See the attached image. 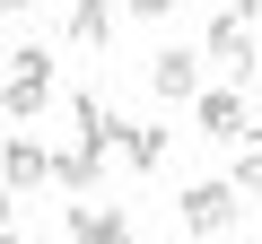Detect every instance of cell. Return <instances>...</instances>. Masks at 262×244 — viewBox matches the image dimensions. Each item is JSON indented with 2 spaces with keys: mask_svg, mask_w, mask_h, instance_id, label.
Masks as SVG:
<instances>
[{
  "mask_svg": "<svg viewBox=\"0 0 262 244\" xmlns=\"http://www.w3.org/2000/svg\"><path fill=\"white\" fill-rule=\"evenodd\" d=\"M0 244H27V235H0Z\"/></svg>",
  "mask_w": 262,
  "mask_h": 244,
  "instance_id": "17",
  "label": "cell"
},
{
  "mask_svg": "<svg viewBox=\"0 0 262 244\" xmlns=\"http://www.w3.org/2000/svg\"><path fill=\"white\" fill-rule=\"evenodd\" d=\"M192 113H201V131H210V140H245V96H236V87H210Z\"/></svg>",
  "mask_w": 262,
  "mask_h": 244,
  "instance_id": "9",
  "label": "cell"
},
{
  "mask_svg": "<svg viewBox=\"0 0 262 244\" xmlns=\"http://www.w3.org/2000/svg\"><path fill=\"white\" fill-rule=\"evenodd\" d=\"M149 96L158 105H201V53H184V44L149 53Z\"/></svg>",
  "mask_w": 262,
  "mask_h": 244,
  "instance_id": "3",
  "label": "cell"
},
{
  "mask_svg": "<svg viewBox=\"0 0 262 244\" xmlns=\"http://www.w3.org/2000/svg\"><path fill=\"white\" fill-rule=\"evenodd\" d=\"M122 9H131V18H166L175 0H122Z\"/></svg>",
  "mask_w": 262,
  "mask_h": 244,
  "instance_id": "13",
  "label": "cell"
},
{
  "mask_svg": "<svg viewBox=\"0 0 262 244\" xmlns=\"http://www.w3.org/2000/svg\"><path fill=\"white\" fill-rule=\"evenodd\" d=\"M70 122H79V149H88L96 166H105V149H122V113H114L105 96H88V87H79V96H70Z\"/></svg>",
  "mask_w": 262,
  "mask_h": 244,
  "instance_id": "5",
  "label": "cell"
},
{
  "mask_svg": "<svg viewBox=\"0 0 262 244\" xmlns=\"http://www.w3.org/2000/svg\"><path fill=\"white\" fill-rule=\"evenodd\" d=\"M0 87H9V70H0Z\"/></svg>",
  "mask_w": 262,
  "mask_h": 244,
  "instance_id": "18",
  "label": "cell"
},
{
  "mask_svg": "<svg viewBox=\"0 0 262 244\" xmlns=\"http://www.w3.org/2000/svg\"><path fill=\"white\" fill-rule=\"evenodd\" d=\"M9 201H18V192H9V175H0V235H9Z\"/></svg>",
  "mask_w": 262,
  "mask_h": 244,
  "instance_id": "14",
  "label": "cell"
},
{
  "mask_svg": "<svg viewBox=\"0 0 262 244\" xmlns=\"http://www.w3.org/2000/svg\"><path fill=\"white\" fill-rule=\"evenodd\" d=\"M122 166L131 175H158L166 166V122H122Z\"/></svg>",
  "mask_w": 262,
  "mask_h": 244,
  "instance_id": "8",
  "label": "cell"
},
{
  "mask_svg": "<svg viewBox=\"0 0 262 244\" xmlns=\"http://www.w3.org/2000/svg\"><path fill=\"white\" fill-rule=\"evenodd\" d=\"M53 183H61V192H88V183H96V157H88V149H61V157H53Z\"/></svg>",
  "mask_w": 262,
  "mask_h": 244,
  "instance_id": "12",
  "label": "cell"
},
{
  "mask_svg": "<svg viewBox=\"0 0 262 244\" xmlns=\"http://www.w3.org/2000/svg\"><path fill=\"white\" fill-rule=\"evenodd\" d=\"M0 9H9V18H27V9H35V0H0Z\"/></svg>",
  "mask_w": 262,
  "mask_h": 244,
  "instance_id": "15",
  "label": "cell"
},
{
  "mask_svg": "<svg viewBox=\"0 0 262 244\" xmlns=\"http://www.w3.org/2000/svg\"><path fill=\"white\" fill-rule=\"evenodd\" d=\"M201 61H227L236 79H245V70H262V27H253L245 9H219V18H210V35H201Z\"/></svg>",
  "mask_w": 262,
  "mask_h": 244,
  "instance_id": "2",
  "label": "cell"
},
{
  "mask_svg": "<svg viewBox=\"0 0 262 244\" xmlns=\"http://www.w3.org/2000/svg\"><path fill=\"white\" fill-rule=\"evenodd\" d=\"M114 18H122V0H70V44H79V53L114 44Z\"/></svg>",
  "mask_w": 262,
  "mask_h": 244,
  "instance_id": "7",
  "label": "cell"
},
{
  "mask_svg": "<svg viewBox=\"0 0 262 244\" xmlns=\"http://www.w3.org/2000/svg\"><path fill=\"white\" fill-rule=\"evenodd\" d=\"M0 175H9V192H35V183H53V149H44L35 131H9V149H0Z\"/></svg>",
  "mask_w": 262,
  "mask_h": 244,
  "instance_id": "6",
  "label": "cell"
},
{
  "mask_svg": "<svg viewBox=\"0 0 262 244\" xmlns=\"http://www.w3.org/2000/svg\"><path fill=\"white\" fill-rule=\"evenodd\" d=\"M227 183H236V192H262V122L236 140V175H227Z\"/></svg>",
  "mask_w": 262,
  "mask_h": 244,
  "instance_id": "11",
  "label": "cell"
},
{
  "mask_svg": "<svg viewBox=\"0 0 262 244\" xmlns=\"http://www.w3.org/2000/svg\"><path fill=\"white\" fill-rule=\"evenodd\" d=\"M236 9H245V18H253V27H262V0H236Z\"/></svg>",
  "mask_w": 262,
  "mask_h": 244,
  "instance_id": "16",
  "label": "cell"
},
{
  "mask_svg": "<svg viewBox=\"0 0 262 244\" xmlns=\"http://www.w3.org/2000/svg\"><path fill=\"white\" fill-rule=\"evenodd\" d=\"M70 244H131V218H122V209H88V201H79V209H70Z\"/></svg>",
  "mask_w": 262,
  "mask_h": 244,
  "instance_id": "10",
  "label": "cell"
},
{
  "mask_svg": "<svg viewBox=\"0 0 262 244\" xmlns=\"http://www.w3.org/2000/svg\"><path fill=\"white\" fill-rule=\"evenodd\" d=\"M0 70H9V87H0V113H9V122H35V113H44V96H53V53H44V44H18Z\"/></svg>",
  "mask_w": 262,
  "mask_h": 244,
  "instance_id": "1",
  "label": "cell"
},
{
  "mask_svg": "<svg viewBox=\"0 0 262 244\" xmlns=\"http://www.w3.org/2000/svg\"><path fill=\"white\" fill-rule=\"evenodd\" d=\"M236 209H245V192H236L227 175H210V183H192V192H184V227H192V235H227V227H236Z\"/></svg>",
  "mask_w": 262,
  "mask_h": 244,
  "instance_id": "4",
  "label": "cell"
}]
</instances>
